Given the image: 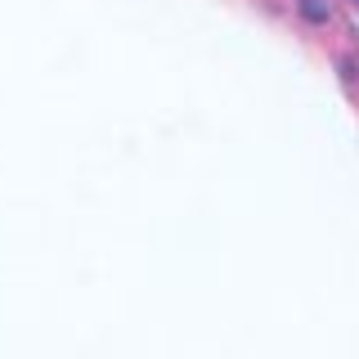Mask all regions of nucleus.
<instances>
[{"mask_svg":"<svg viewBox=\"0 0 359 359\" xmlns=\"http://www.w3.org/2000/svg\"><path fill=\"white\" fill-rule=\"evenodd\" d=\"M297 9H301V18H306V22H314V27L328 22V0H297Z\"/></svg>","mask_w":359,"mask_h":359,"instance_id":"obj_1","label":"nucleus"},{"mask_svg":"<svg viewBox=\"0 0 359 359\" xmlns=\"http://www.w3.org/2000/svg\"><path fill=\"white\" fill-rule=\"evenodd\" d=\"M355 5H359V0H355Z\"/></svg>","mask_w":359,"mask_h":359,"instance_id":"obj_3","label":"nucleus"},{"mask_svg":"<svg viewBox=\"0 0 359 359\" xmlns=\"http://www.w3.org/2000/svg\"><path fill=\"white\" fill-rule=\"evenodd\" d=\"M337 67H341V81H346V86H355V81H359V63L351 59V54H346V59L337 63Z\"/></svg>","mask_w":359,"mask_h":359,"instance_id":"obj_2","label":"nucleus"}]
</instances>
